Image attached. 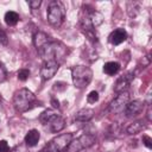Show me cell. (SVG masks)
Returning <instances> with one entry per match:
<instances>
[{"mask_svg":"<svg viewBox=\"0 0 152 152\" xmlns=\"http://www.w3.org/2000/svg\"><path fill=\"white\" fill-rule=\"evenodd\" d=\"M119 70H120V64L118 62H107L103 65V72L109 75V76L115 75Z\"/></svg>","mask_w":152,"mask_h":152,"instance_id":"16","label":"cell"},{"mask_svg":"<svg viewBox=\"0 0 152 152\" xmlns=\"http://www.w3.org/2000/svg\"><path fill=\"white\" fill-rule=\"evenodd\" d=\"M87 101H88V103H95V102H97L99 101V93L96 90L90 91L88 94V96H87Z\"/></svg>","mask_w":152,"mask_h":152,"instance_id":"19","label":"cell"},{"mask_svg":"<svg viewBox=\"0 0 152 152\" xmlns=\"http://www.w3.org/2000/svg\"><path fill=\"white\" fill-rule=\"evenodd\" d=\"M39 139H40V134H39V132H38L37 129H30V131L26 133L24 141H25L26 146H28V147H33V146H36V145L38 144Z\"/></svg>","mask_w":152,"mask_h":152,"instance_id":"11","label":"cell"},{"mask_svg":"<svg viewBox=\"0 0 152 152\" xmlns=\"http://www.w3.org/2000/svg\"><path fill=\"white\" fill-rule=\"evenodd\" d=\"M58 68H59V63L57 61H44L43 65L40 68L42 78L45 81L52 78L56 75V72L58 71Z\"/></svg>","mask_w":152,"mask_h":152,"instance_id":"7","label":"cell"},{"mask_svg":"<svg viewBox=\"0 0 152 152\" xmlns=\"http://www.w3.org/2000/svg\"><path fill=\"white\" fill-rule=\"evenodd\" d=\"M0 44H2V45H7L8 44V37H7V34L5 33V31H2L1 28H0Z\"/></svg>","mask_w":152,"mask_h":152,"instance_id":"21","label":"cell"},{"mask_svg":"<svg viewBox=\"0 0 152 152\" xmlns=\"http://www.w3.org/2000/svg\"><path fill=\"white\" fill-rule=\"evenodd\" d=\"M144 128H145V125H142L141 121H134V122H132V124H129V125L127 126L126 132H127L128 134H138V133H140Z\"/></svg>","mask_w":152,"mask_h":152,"instance_id":"17","label":"cell"},{"mask_svg":"<svg viewBox=\"0 0 152 152\" xmlns=\"http://www.w3.org/2000/svg\"><path fill=\"white\" fill-rule=\"evenodd\" d=\"M0 152H10V146L6 140L0 141Z\"/></svg>","mask_w":152,"mask_h":152,"instance_id":"24","label":"cell"},{"mask_svg":"<svg viewBox=\"0 0 152 152\" xmlns=\"http://www.w3.org/2000/svg\"><path fill=\"white\" fill-rule=\"evenodd\" d=\"M93 116H94V110L93 109H90V108H83V109L78 110L75 114V120L76 121H80V122H86V121H89Z\"/></svg>","mask_w":152,"mask_h":152,"instance_id":"14","label":"cell"},{"mask_svg":"<svg viewBox=\"0 0 152 152\" xmlns=\"http://www.w3.org/2000/svg\"><path fill=\"white\" fill-rule=\"evenodd\" d=\"M40 4H42L40 0H31V1H28V6H30L32 10L38 8V7L40 6Z\"/></svg>","mask_w":152,"mask_h":152,"instance_id":"25","label":"cell"},{"mask_svg":"<svg viewBox=\"0 0 152 152\" xmlns=\"http://www.w3.org/2000/svg\"><path fill=\"white\" fill-rule=\"evenodd\" d=\"M133 78H134V74L133 72H127V74L120 76L116 80L115 84H114V91L118 93V94L122 93V91H126V89L129 87V84H131Z\"/></svg>","mask_w":152,"mask_h":152,"instance_id":"8","label":"cell"},{"mask_svg":"<svg viewBox=\"0 0 152 152\" xmlns=\"http://www.w3.org/2000/svg\"><path fill=\"white\" fill-rule=\"evenodd\" d=\"M129 102V93L128 91H122L119 93L118 96L109 103L108 106V110L113 114H118L125 110L126 104Z\"/></svg>","mask_w":152,"mask_h":152,"instance_id":"6","label":"cell"},{"mask_svg":"<svg viewBox=\"0 0 152 152\" xmlns=\"http://www.w3.org/2000/svg\"><path fill=\"white\" fill-rule=\"evenodd\" d=\"M71 77L74 86L78 89H83L90 83L93 78V71L89 66L75 65L71 68Z\"/></svg>","mask_w":152,"mask_h":152,"instance_id":"2","label":"cell"},{"mask_svg":"<svg viewBox=\"0 0 152 152\" xmlns=\"http://www.w3.org/2000/svg\"><path fill=\"white\" fill-rule=\"evenodd\" d=\"M95 135L89 134V133H83L76 139H72L66 148V152H80L84 148L90 147L95 142Z\"/></svg>","mask_w":152,"mask_h":152,"instance_id":"5","label":"cell"},{"mask_svg":"<svg viewBox=\"0 0 152 152\" xmlns=\"http://www.w3.org/2000/svg\"><path fill=\"white\" fill-rule=\"evenodd\" d=\"M144 110V102L139 100L129 101L125 107V114L127 118H133L139 115Z\"/></svg>","mask_w":152,"mask_h":152,"instance_id":"9","label":"cell"},{"mask_svg":"<svg viewBox=\"0 0 152 152\" xmlns=\"http://www.w3.org/2000/svg\"><path fill=\"white\" fill-rule=\"evenodd\" d=\"M57 116H59V113L55 109H46L39 115V121L43 125H49L52 120H55Z\"/></svg>","mask_w":152,"mask_h":152,"instance_id":"12","label":"cell"},{"mask_svg":"<svg viewBox=\"0 0 152 152\" xmlns=\"http://www.w3.org/2000/svg\"><path fill=\"white\" fill-rule=\"evenodd\" d=\"M142 142L147 148H152V139L148 135H144L142 137Z\"/></svg>","mask_w":152,"mask_h":152,"instance_id":"23","label":"cell"},{"mask_svg":"<svg viewBox=\"0 0 152 152\" xmlns=\"http://www.w3.org/2000/svg\"><path fill=\"white\" fill-rule=\"evenodd\" d=\"M64 126H65V121H64V119H63L61 115L57 116L55 120H52V121L49 124V128H50V131L53 132V133H57V132L62 131V129L64 128Z\"/></svg>","mask_w":152,"mask_h":152,"instance_id":"15","label":"cell"},{"mask_svg":"<svg viewBox=\"0 0 152 152\" xmlns=\"http://www.w3.org/2000/svg\"><path fill=\"white\" fill-rule=\"evenodd\" d=\"M36 100H37L36 95L31 90H28L26 88H21L19 90H17L13 95V106L17 112L25 113L34 106Z\"/></svg>","mask_w":152,"mask_h":152,"instance_id":"1","label":"cell"},{"mask_svg":"<svg viewBox=\"0 0 152 152\" xmlns=\"http://www.w3.org/2000/svg\"><path fill=\"white\" fill-rule=\"evenodd\" d=\"M51 103H52V106H53L55 108H59V102H58V100L52 99V100H51Z\"/></svg>","mask_w":152,"mask_h":152,"instance_id":"26","label":"cell"},{"mask_svg":"<svg viewBox=\"0 0 152 152\" xmlns=\"http://www.w3.org/2000/svg\"><path fill=\"white\" fill-rule=\"evenodd\" d=\"M7 77V71H6V68L0 63V82H4Z\"/></svg>","mask_w":152,"mask_h":152,"instance_id":"22","label":"cell"},{"mask_svg":"<svg viewBox=\"0 0 152 152\" xmlns=\"http://www.w3.org/2000/svg\"><path fill=\"white\" fill-rule=\"evenodd\" d=\"M72 140L71 133H63L55 137L44 147V152H64L66 151L70 141Z\"/></svg>","mask_w":152,"mask_h":152,"instance_id":"4","label":"cell"},{"mask_svg":"<svg viewBox=\"0 0 152 152\" xmlns=\"http://www.w3.org/2000/svg\"><path fill=\"white\" fill-rule=\"evenodd\" d=\"M18 21H19V15H18V13H15V12H13V11L6 12V14H5V23H6L7 25L13 26V25H15Z\"/></svg>","mask_w":152,"mask_h":152,"instance_id":"18","label":"cell"},{"mask_svg":"<svg viewBox=\"0 0 152 152\" xmlns=\"http://www.w3.org/2000/svg\"><path fill=\"white\" fill-rule=\"evenodd\" d=\"M28 76H30V70L28 69H20L19 71H18V78H19V81H26L27 78H28Z\"/></svg>","mask_w":152,"mask_h":152,"instance_id":"20","label":"cell"},{"mask_svg":"<svg viewBox=\"0 0 152 152\" xmlns=\"http://www.w3.org/2000/svg\"><path fill=\"white\" fill-rule=\"evenodd\" d=\"M126 39H127V32L124 28H116L109 36V43H112L113 45H119L124 43Z\"/></svg>","mask_w":152,"mask_h":152,"instance_id":"10","label":"cell"},{"mask_svg":"<svg viewBox=\"0 0 152 152\" xmlns=\"http://www.w3.org/2000/svg\"><path fill=\"white\" fill-rule=\"evenodd\" d=\"M50 42V38H49V36L46 34V33H44V32H37V33H34V36H33V44H34V46H36V49L37 50H39V49H42L45 44H48Z\"/></svg>","mask_w":152,"mask_h":152,"instance_id":"13","label":"cell"},{"mask_svg":"<svg viewBox=\"0 0 152 152\" xmlns=\"http://www.w3.org/2000/svg\"><path fill=\"white\" fill-rule=\"evenodd\" d=\"M65 18V8L61 1H51L48 7V21L55 27H59Z\"/></svg>","mask_w":152,"mask_h":152,"instance_id":"3","label":"cell"}]
</instances>
